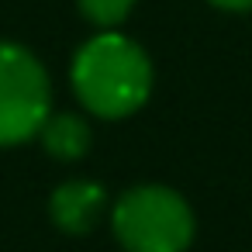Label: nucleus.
<instances>
[{"mask_svg": "<svg viewBox=\"0 0 252 252\" xmlns=\"http://www.w3.org/2000/svg\"><path fill=\"white\" fill-rule=\"evenodd\" d=\"M207 4H214L221 11H252V0H207Z\"/></svg>", "mask_w": 252, "mask_h": 252, "instance_id": "nucleus-7", "label": "nucleus"}, {"mask_svg": "<svg viewBox=\"0 0 252 252\" xmlns=\"http://www.w3.org/2000/svg\"><path fill=\"white\" fill-rule=\"evenodd\" d=\"M73 90L97 118L135 114L152 90V63L138 42L121 32H100L73 59Z\"/></svg>", "mask_w": 252, "mask_h": 252, "instance_id": "nucleus-1", "label": "nucleus"}, {"mask_svg": "<svg viewBox=\"0 0 252 252\" xmlns=\"http://www.w3.org/2000/svg\"><path fill=\"white\" fill-rule=\"evenodd\" d=\"M38 138L52 159L73 162V159L87 156V149H90V125H87V118H80L73 111H59V114L52 111L45 118Z\"/></svg>", "mask_w": 252, "mask_h": 252, "instance_id": "nucleus-5", "label": "nucleus"}, {"mask_svg": "<svg viewBox=\"0 0 252 252\" xmlns=\"http://www.w3.org/2000/svg\"><path fill=\"white\" fill-rule=\"evenodd\" d=\"M76 4H80V14L97 28H118L131 14L135 0H76Z\"/></svg>", "mask_w": 252, "mask_h": 252, "instance_id": "nucleus-6", "label": "nucleus"}, {"mask_svg": "<svg viewBox=\"0 0 252 252\" xmlns=\"http://www.w3.org/2000/svg\"><path fill=\"white\" fill-rule=\"evenodd\" d=\"M52 114V83L35 52L0 42V145H21Z\"/></svg>", "mask_w": 252, "mask_h": 252, "instance_id": "nucleus-3", "label": "nucleus"}, {"mask_svg": "<svg viewBox=\"0 0 252 252\" xmlns=\"http://www.w3.org/2000/svg\"><path fill=\"white\" fill-rule=\"evenodd\" d=\"M111 224L128 252H187L197 231L190 204L159 183L131 187L121 193Z\"/></svg>", "mask_w": 252, "mask_h": 252, "instance_id": "nucleus-2", "label": "nucleus"}, {"mask_svg": "<svg viewBox=\"0 0 252 252\" xmlns=\"http://www.w3.org/2000/svg\"><path fill=\"white\" fill-rule=\"evenodd\" d=\"M107 207V190L94 180H69V183H59L49 197V214H52V224L59 231H69V235H83L97 224V218L104 214Z\"/></svg>", "mask_w": 252, "mask_h": 252, "instance_id": "nucleus-4", "label": "nucleus"}]
</instances>
